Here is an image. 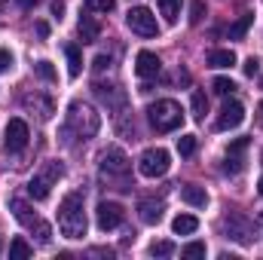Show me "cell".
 Listing matches in <instances>:
<instances>
[{
	"instance_id": "obj_29",
	"label": "cell",
	"mask_w": 263,
	"mask_h": 260,
	"mask_svg": "<svg viewBox=\"0 0 263 260\" xmlns=\"http://www.w3.org/2000/svg\"><path fill=\"white\" fill-rule=\"evenodd\" d=\"M150 254H153V257H172V254H175V245H172V242H153V245H150Z\"/></svg>"
},
{
	"instance_id": "obj_38",
	"label": "cell",
	"mask_w": 263,
	"mask_h": 260,
	"mask_svg": "<svg viewBox=\"0 0 263 260\" xmlns=\"http://www.w3.org/2000/svg\"><path fill=\"white\" fill-rule=\"evenodd\" d=\"M37 34L46 40V37H49V25H46V22H37Z\"/></svg>"
},
{
	"instance_id": "obj_40",
	"label": "cell",
	"mask_w": 263,
	"mask_h": 260,
	"mask_svg": "<svg viewBox=\"0 0 263 260\" xmlns=\"http://www.w3.org/2000/svg\"><path fill=\"white\" fill-rule=\"evenodd\" d=\"M257 190H260V196H263V178H260V181H257Z\"/></svg>"
},
{
	"instance_id": "obj_8",
	"label": "cell",
	"mask_w": 263,
	"mask_h": 260,
	"mask_svg": "<svg viewBox=\"0 0 263 260\" xmlns=\"http://www.w3.org/2000/svg\"><path fill=\"white\" fill-rule=\"evenodd\" d=\"M28 138H31V132H28V123L25 120H9L6 129H3V147L9 153H18V150L28 147Z\"/></svg>"
},
{
	"instance_id": "obj_37",
	"label": "cell",
	"mask_w": 263,
	"mask_h": 260,
	"mask_svg": "<svg viewBox=\"0 0 263 260\" xmlns=\"http://www.w3.org/2000/svg\"><path fill=\"white\" fill-rule=\"evenodd\" d=\"M52 15H55V18H62V15H65V3H62V0H55V3H52Z\"/></svg>"
},
{
	"instance_id": "obj_36",
	"label": "cell",
	"mask_w": 263,
	"mask_h": 260,
	"mask_svg": "<svg viewBox=\"0 0 263 260\" xmlns=\"http://www.w3.org/2000/svg\"><path fill=\"white\" fill-rule=\"evenodd\" d=\"M257 70H260V62H257V59H254V55H251V59H248V62H245V73H248V77H254V73H257Z\"/></svg>"
},
{
	"instance_id": "obj_18",
	"label": "cell",
	"mask_w": 263,
	"mask_h": 260,
	"mask_svg": "<svg viewBox=\"0 0 263 260\" xmlns=\"http://www.w3.org/2000/svg\"><path fill=\"white\" fill-rule=\"evenodd\" d=\"M77 31H80V40H83V43H95V40H98V34H101L98 22H95V18H89V15H83V18H80Z\"/></svg>"
},
{
	"instance_id": "obj_35",
	"label": "cell",
	"mask_w": 263,
	"mask_h": 260,
	"mask_svg": "<svg viewBox=\"0 0 263 260\" xmlns=\"http://www.w3.org/2000/svg\"><path fill=\"white\" fill-rule=\"evenodd\" d=\"M107 65H110V55H95V62H92L95 70H107Z\"/></svg>"
},
{
	"instance_id": "obj_15",
	"label": "cell",
	"mask_w": 263,
	"mask_h": 260,
	"mask_svg": "<svg viewBox=\"0 0 263 260\" xmlns=\"http://www.w3.org/2000/svg\"><path fill=\"white\" fill-rule=\"evenodd\" d=\"M138 214H141L144 224H159V220H162V202H156V199H141V202H138Z\"/></svg>"
},
{
	"instance_id": "obj_34",
	"label": "cell",
	"mask_w": 263,
	"mask_h": 260,
	"mask_svg": "<svg viewBox=\"0 0 263 260\" xmlns=\"http://www.w3.org/2000/svg\"><path fill=\"white\" fill-rule=\"evenodd\" d=\"M12 67V55H9V49H0V73H6Z\"/></svg>"
},
{
	"instance_id": "obj_28",
	"label": "cell",
	"mask_w": 263,
	"mask_h": 260,
	"mask_svg": "<svg viewBox=\"0 0 263 260\" xmlns=\"http://www.w3.org/2000/svg\"><path fill=\"white\" fill-rule=\"evenodd\" d=\"M86 9L89 12H114L117 0H86Z\"/></svg>"
},
{
	"instance_id": "obj_22",
	"label": "cell",
	"mask_w": 263,
	"mask_h": 260,
	"mask_svg": "<svg viewBox=\"0 0 263 260\" xmlns=\"http://www.w3.org/2000/svg\"><path fill=\"white\" fill-rule=\"evenodd\" d=\"M208 65H211V67H230V65H236V52H233V49H214V52L208 55Z\"/></svg>"
},
{
	"instance_id": "obj_33",
	"label": "cell",
	"mask_w": 263,
	"mask_h": 260,
	"mask_svg": "<svg viewBox=\"0 0 263 260\" xmlns=\"http://www.w3.org/2000/svg\"><path fill=\"white\" fill-rule=\"evenodd\" d=\"M37 239L46 245V242L52 239V227H49V224H37Z\"/></svg>"
},
{
	"instance_id": "obj_1",
	"label": "cell",
	"mask_w": 263,
	"mask_h": 260,
	"mask_svg": "<svg viewBox=\"0 0 263 260\" xmlns=\"http://www.w3.org/2000/svg\"><path fill=\"white\" fill-rule=\"evenodd\" d=\"M59 230L65 239H83L86 236V214H83V196L67 193L59 205Z\"/></svg>"
},
{
	"instance_id": "obj_43",
	"label": "cell",
	"mask_w": 263,
	"mask_h": 260,
	"mask_svg": "<svg viewBox=\"0 0 263 260\" xmlns=\"http://www.w3.org/2000/svg\"><path fill=\"white\" fill-rule=\"evenodd\" d=\"M0 248H3V245H0Z\"/></svg>"
},
{
	"instance_id": "obj_11",
	"label": "cell",
	"mask_w": 263,
	"mask_h": 260,
	"mask_svg": "<svg viewBox=\"0 0 263 260\" xmlns=\"http://www.w3.org/2000/svg\"><path fill=\"white\" fill-rule=\"evenodd\" d=\"M242 120H245V107H242V101L230 98V101H223V107H220V117H217V129H220V132L236 129V126H242Z\"/></svg>"
},
{
	"instance_id": "obj_7",
	"label": "cell",
	"mask_w": 263,
	"mask_h": 260,
	"mask_svg": "<svg viewBox=\"0 0 263 260\" xmlns=\"http://www.w3.org/2000/svg\"><path fill=\"white\" fill-rule=\"evenodd\" d=\"M132 169L129 156H126V150L123 147H107L104 153H101V172L104 175H117V178H126Z\"/></svg>"
},
{
	"instance_id": "obj_6",
	"label": "cell",
	"mask_w": 263,
	"mask_h": 260,
	"mask_svg": "<svg viewBox=\"0 0 263 260\" xmlns=\"http://www.w3.org/2000/svg\"><path fill=\"white\" fill-rule=\"evenodd\" d=\"M126 25H129L135 34H141V37H156V34H159L156 15H153L147 6H135V9H129V15H126Z\"/></svg>"
},
{
	"instance_id": "obj_13",
	"label": "cell",
	"mask_w": 263,
	"mask_h": 260,
	"mask_svg": "<svg viewBox=\"0 0 263 260\" xmlns=\"http://www.w3.org/2000/svg\"><path fill=\"white\" fill-rule=\"evenodd\" d=\"M245 150H248V138H236V141L230 144V150H227V165H223V169L233 172V175L242 172V169H245V156H242Z\"/></svg>"
},
{
	"instance_id": "obj_14",
	"label": "cell",
	"mask_w": 263,
	"mask_h": 260,
	"mask_svg": "<svg viewBox=\"0 0 263 260\" xmlns=\"http://www.w3.org/2000/svg\"><path fill=\"white\" fill-rule=\"evenodd\" d=\"M22 104H25V107H31V110H34V114H37L40 120H49V117L55 114V107H52V101H49L46 95H40V92H34V95L28 92V95L22 98Z\"/></svg>"
},
{
	"instance_id": "obj_19",
	"label": "cell",
	"mask_w": 263,
	"mask_h": 260,
	"mask_svg": "<svg viewBox=\"0 0 263 260\" xmlns=\"http://www.w3.org/2000/svg\"><path fill=\"white\" fill-rule=\"evenodd\" d=\"M65 55H67V73H70V80H77V77H80V70H83V55H80V46L67 43V46H65Z\"/></svg>"
},
{
	"instance_id": "obj_5",
	"label": "cell",
	"mask_w": 263,
	"mask_h": 260,
	"mask_svg": "<svg viewBox=\"0 0 263 260\" xmlns=\"http://www.w3.org/2000/svg\"><path fill=\"white\" fill-rule=\"evenodd\" d=\"M168 169H172V156H168V150H162V147H147V150L138 156V172H141L144 178H162Z\"/></svg>"
},
{
	"instance_id": "obj_9",
	"label": "cell",
	"mask_w": 263,
	"mask_h": 260,
	"mask_svg": "<svg viewBox=\"0 0 263 260\" xmlns=\"http://www.w3.org/2000/svg\"><path fill=\"white\" fill-rule=\"evenodd\" d=\"M223 230H227L230 239H236V242H242V245H248V242L254 239V227H251V220H248L245 214H236V211L223 217Z\"/></svg>"
},
{
	"instance_id": "obj_27",
	"label": "cell",
	"mask_w": 263,
	"mask_h": 260,
	"mask_svg": "<svg viewBox=\"0 0 263 260\" xmlns=\"http://www.w3.org/2000/svg\"><path fill=\"white\" fill-rule=\"evenodd\" d=\"M178 153L181 156H193L196 153V135H181L178 138Z\"/></svg>"
},
{
	"instance_id": "obj_42",
	"label": "cell",
	"mask_w": 263,
	"mask_h": 260,
	"mask_svg": "<svg viewBox=\"0 0 263 260\" xmlns=\"http://www.w3.org/2000/svg\"><path fill=\"white\" fill-rule=\"evenodd\" d=\"M260 227H263V214H260Z\"/></svg>"
},
{
	"instance_id": "obj_24",
	"label": "cell",
	"mask_w": 263,
	"mask_h": 260,
	"mask_svg": "<svg viewBox=\"0 0 263 260\" xmlns=\"http://www.w3.org/2000/svg\"><path fill=\"white\" fill-rule=\"evenodd\" d=\"M34 254V248L22 239V236H15L12 242H9V257H15V260H22V257H31Z\"/></svg>"
},
{
	"instance_id": "obj_30",
	"label": "cell",
	"mask_w": 263,
	"mask_h": 260,
	"mask_svg": "<svg viewBox=\"0 0 263 260\" xmlns=\"http://www.w3.org/2000/svg\"><path fill=\"white\" fill-rule=\"evenodd\" d=\"M181 257H205V245L202 242H190L181 248Z\"/></svg>"
},
{
	"instance_id": "obj_39",
	"label": "cell",
	"mask_w": 263,
	"mask_h": 260,
	"mask_svg": "<svg viewBox=\"0 0 263 260\" xmlns=\"http://www.w3.org/2000/svg\"><path fill=\"white\" fill-rule=\"evenodd\" d=\"M22 3H25V6H34V3H37V0H22Z\"/></svg>"
},
{
	"instance_id": "obj_10",
	"label": "cell",
	"mask_w": 263,
	"mask_h": 260,
	"mask_svg": "<svg viewBox=\"0 0 263 260\" xmlns=\"http://www.w3.org/2000/svg\"><path fill=\"white\" fill-rule=\"evenodd\" d=\"M123 217H126V211H123V205H120V202H110V199L98 202L95 220H98V227H101L104 233H107V230H117V227L123 224Z\"/></svg>"
},
{
	"instance_id": "obj_20",
	"label": "cell",
	"mask_w": 263,
	"mask_h": 260,
	"mask_svg": "<svg viewBox=\"0 0 263 260\" xmlns=\"http://www.w3.org/2000/svg\"><path fill=\"white\" fill-rule=\"evenodd\" d=\"M172 230H175L178 236H190V233L199 230V220L193 217V214H178V217L172 220Z\"/></svg>"
},
{
	"instance_id": "obj_41",
	"label": "cell",
	"mask_w": 263,
	"mask_h": 260,
	"mask_svg": "<svg viewBox=\"0 0 263 260\" xmlns=\"http://www.w3.org/2000/svg\"><path fill=\"white\" fill-rule=\"evenodd\" d=\"M260 162H263V150H260Z\"/></svg>"
},
{
	"instance_id": "obj_32",
	"label": "cell",
	"mask_w": 263,
	"mask_h": 260,
	"mask_svg": "<svg viewBox=\"0 0 263 260\" xmlns=\"http://www.w3.org/2000/svg\"><path fill=\"white\" fill-rule=\"evenodd\" d=\"M202 15H205V3H202V0H193V3H190V22L199 25V22H202Z\"/></svg>"
},
{
	"instance_id": "obj_2",
	"label": "cell",
	"mask_w": 263,
	"mask_h": 260,
	"mask_svg": "<svg viewBox=\"0 0 263 260\" xmlns=\"http://www.w3.org/2000/svg\"><path fill=\"white\" fill-rule=\"evenodd\" d=\"M147 114H150V126L156 132H175V129H181V123H184V110H181V104L172 101V98L153 101V104L147 107Z\"/></svg>"
},
{
	"instance_id": "obj_3",
	"label": "cell",
	"mask_w": 263,
	"mask_h": 260,
	"mask_svg": "<svg viewBox=\"0 0 263 260\" xmlns=\"http://www.w3.org/2000/svg\"><path fill=\"white\" fill-rule=\"evenodd\" d=\"M67 129H73L80 138H92V135H98V129H101V117L89 104L73 101L67 107Z\"/></svg>"
},
{
	"instance_id": "obj_12",
	"label": "cell",
	"mask_w": 263,
	"mask_h": 260,
	"mask_svg": "<svg viewBox=\"0 0 263 260\" xmlns=\"http://www.w3.org/2000/svg\"><path fill=\"white\" fill-rule=\"evenodd\" d=\"M159 70H162V62H159L156 52H150V49H141V52H138V59H135V73H138L141 80H150V77H156Z\"/></svg>"
},
{
	"instance_id": "obj_25",
	"label": "cell",
	"mask_w": 263,
	"mask_h": 260,
	"mask_svg": "<svg viewBox=\"0 0 263 260\" xmlns=\"http://www.w3.org/2000/svg\"><path fill=\"white\" fill-rule=\"evenodd\" d=\"M190 104H193V117H196V120H205V110H208V98H205V92H202V89H196V92H193Z\"/></svg>"
},
{
	"instance_id": "obj_23",
	"label": "cell",
	"mask_w": 263,
	"mask_h": 260,
	"mask_svg": "<svg viewBox=\"0 0 263 260\" xmlns=\"http://www.w3.org/2000/svg\"><path fill=\"white\" fill-rule=\"evenodd\" d=\"M156 3H159L162 18H165L168 25H175V22H178V15H181V0H156Z\"/></svg>"
},
{
	"instance_id": "obj_4",
	"label": "cell",
	"mask_w": 263,
	"mask_h": 260,
	"mask_svg": "<svg viewBox=\"0 0 263 260\" xmlns=\"http://www.w3.org/2000/svg\"><path fill=\"white\" fill-rule=\"evenodd\" d=\"M65 175V165L62 162H43V169L28 181V196L31 199H46V196L52 193V187H55V181Z\"/></svg>"
},
{
	"instance_id": "obj_31",
	"label": "cell",
	"mask_w": 263,
	"mask_h": 260,
	"mask_svg": "<svg viewBox=\"0 0 263 260\" xmlns=\"http://www.w3.org/2000/svg\"><path fill=\"white\" fill-rule=\"evenodd\" d=\"M37 77L46 80V83H52L55 80V67L49 65V62H37Z\"/></svg>"
},
{
	"instance_id": "obj_21",
	"label": "cell",
	"mask_w": 263,
	"mask_h": 260,
	"mask_svg": "<svg viewBox=\"0 0 263 260\" xmlns=\"http://www.w3.org/2000/svg\"><path fill=\"white\" fill-rule=\"evenodd\" d=\"M254 25V12H245L236 25H230V40H242L245 34H248V28Z\"/></svg>"
},
{
	"instance_id": "obj_26",
	"label": "cell",
	"mask_w": 263,
	"mask_h": 260,
	"mask_svg": "<svg viewBox=\"0 0 263 260\" xmlns=\"http://www.w3.org/2000/svg\"><path fill=\"white\" fill-rule=\"evenodd\" d=\"M211 89H214L217 95H223V98H227V95H233V92H236V83H233L230 77H214Z\"/></svg>"
},
{
	"instance_id": "obj_17",
	"label": "cell",
	"mask_w": 263,
	"mask_h": 260,
	"mask_svg": "<svg viewBox=\"0 0 263 260\" xmlns=\"http://www.w3.org/2000/svg\"><path fill=\"white\" fill-rule=\"evenodd\" d=\"M181 199H184L187 205H193V208H205V205H208V193H205V187H196V184L181 187Z\"/></svg>"
},
{
	"instance_id": "obj_16",
	"label": "cell",
	"mask_w": 263,
	"mask_h": 260,
	"mask_svg": "<svg viewBox=\"0 0 263 260\" xmlns=\"http://www.w3.org/2000/svg\"><path fill=\"white\" fill-rule=\"evenodd\" d=\"M9 211H12V214H15V220H18V224H25V227L37 224V217H34V211H31V205H28L25 199H18V196H12V199H9Z\"/></svg>"
}]
</instances>
